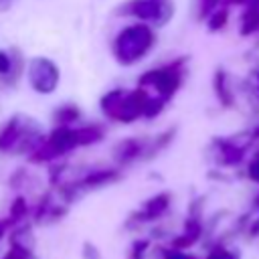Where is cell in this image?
<instances>
[{
    "mask_svg": "<svg viewBox=\"0 0 259 259\" xmlns=\"http://www.w3.org/2000/svg\"><path fill=\"white\" fill-rule=\"evenodd\" d=\"M101 140H103V127H99V125H83V127L59 125L32 150L30 160L32 162H49V160L59 158L79 146H91Z\"/></svg>",
    "mask_w": 259,
    "mask_h": 259,
    "instance_id": "obj_1",
    "label": "cell"
},
{
    "mask_svg": "<svg viewBox=\"0 0 259 259\" xmlns=\"http://www.w3.org/2000/svg\"><path fill=\"white\" fill-rule=\"evenodd\" d=\"M99 105L107 119L117 121V123H130L142 115H152L154 113L152 107L158 103L150 99V95L146 93L144 87H138L134 91H130V89L107 91L101 97Z\"/></svg>",
    "mask_w": 259,
    "mask_h": 259,
    "instance_id": "obj_2",
    "label": "cell"
},
{
    "mask_svg": "<svg viewBox=\"0 0 259 259\" xmlns=\"http://www.w3.org/2000/svg\"><path fill=\"white\" fill-rule=\"evenodd\" d=\"M40 142V125L36 123V119L24 113L12 115L0 130V152L4 154L26 152L30 148H36Z\"/></svg>",
    "mask_w": 259,
    "mask_h": 259,
    "instance_id": "obj_3",
    "label": "cell"
},
{
    "mask_svg": "<svg viewBox=\"0 0 259 259\" xmlns=\"http://www.w3.org/2000/svg\"><path fill=\"white\" fill-rule=\"evenodd\" d=\"M154 45V34L146 24H130L113 38V57L119 65L138 63Z\"/></svg>",
    "mask_w": 259,
    "mask_h": 259,
    "instance_id": "obj_4",
    "label": "cell"
},
{
    "mask_svg": "<svg viewBox=\"0 0 259 259\" xmlns=\"http://www.w3.org/2000/svg\"><path fill=\"white\" fill-rule=\"evenodd\" d=\"M117 14H130L144 22L164 24L172 14V2L170 0H127L125 4H119Z\"/></svg>",
    "mask_w": 259,
    "mask_h": 259,
    "instance_id": "obj_5",
    "label": "cell"
},
{
    "mask_svg": "<svg viewBox=\"0 0 259 259\" xmlns=\"http://www.w3.org/2000/svg\"><path fill=\"white\" fill-rule=\"evenodd\" d=\"M59 81H61V71L51 59L36 57V59L30 61V65H28V83L36 93H40V95L53 93L59 87Z\"/></svg>",
    "mask_w": 259,
    "mask_h": 259,
    "instance_id": "obj_6",
    "label": "cell"
},
{
    "mask_svg": "<svg viewBox=\"0 0 259 259\" xmlns=\"http://www.w3.org/2000/svg\"><path fill=\"white\" fill-rule=\"evenodd\" d=\"M22 71V57L16 49L10 51H0V79L6 83L18 81Z\"/></svg>",
    "mask_w": 259,
    "mask_h": 259,
    "instance_id": "obj_7",
    "label": "cell"
},
{
    "mask_svg": "<svg viewBox=\"0 0 259 259\" xmlns=\"http://www.w3.org/2000/svg\"><path fill=\"white\" fill-rule=\"evenodd\" d=\"M117 178H119V172H115V170H93V172H89V174L79 182V186L95 188V186H103V184H107V182H113V180H117Z\"/></svg>",
    "mask_w": 259,
    "mask_h": 259,
    "instance_id": "obj_8",
    "label": "cell"
},
{
    "mask_svg": "<svg viewBox=\"0 0 259 259\" xmlns=\"http://www.w3.org/2000/svg\"><path fill=\"white\" fill-rule=\"evenodd\" d=\"M140 142H136V140H125V142H121L117 148H115V158L119 160V162H130L132 158H136L138 154H140Z\"/></svg>",
    "mask_w": 259,
    "mask_h": 259,
    "instance_id": "obj_9",
    "label": "cell"
},
{
    "mask_svg": "<svg viewBox=\"0 0 259 259\" xmlns=\"http://www.w3.org/2000/svg\"><path fill=\"white\" fill-rule=\"evenodd\" d=\"M81 117V111L77 109V105L69 103V105H61L55 111V121H59V125H69L73 121H77Z\"/></svg>",
    "mask_w": 259,
    "mask_h": 259,
    "instance_id": "obj_10",
    "label": "cell"
},
{
    "mask_svg": "<svg viewBox=\"0 0 259 259\" xmlns=\"http://www.w3.org/2000/svg\"><path fill=\"white\" fill-rule=\"evenodd\" d=\"M26 210H28V206H26V202H24V198H16L14 202H12V208H10V221L12 223H16V221H20L24 214H26Z\"/></svg>",
    "mask_w": 259,
    "mask_h": 259,
    "instance_id": "obj_11",
    "label": "cell"
},
{
    "mask_svg": "<svg viewBox=\"0 0 259 259\" xmlns=\"http://www.w3.org/2000/svg\"><path fill=\"white\" fill-rule=\"evenodd\" d=\"M2 259H30V253H28V249L22 247L20 243H14V245L10 247V251H8Z\"/></svg>",
    "mask_w": 259,
    "mask_h": 259,
    "instance_id": "obj_12",
    "label": "cell"
},
{
    "mask_svg": "<svg viewBox=\"0 0 259 259\" xmlns=\"http://www.w3.org/2000/svg\"><path fill=\"white\" fill-rule=\"evenodd\" d=\"M166 198L164 196H158L156 200H150L146 206H144V212H142V217H152V214H156V212H160L162 208H164V202Z\"/></svg>",
    "mask_w": 259,
    "mask_h": 259,
    "instance_id": "obj_13",
    "label": "cell"
},
{
    "mask_svg": "<svg viewBox=\"0 0 259 259\" xmlns=\"http://www.w3.org/2000/svg\"><path fill=\"white\" fill-rule=\"evenodd\" d=\"M12 225V221L10 219H4V221H0V241H2V237H4V233H6V229Z\"/></svg>",
    "mask_w": 259,
    "mask_h": 259,
    "instance_id": "obj_14",
    "label": "cell"
},
{
    "mask_svg": "<svg viewBox=\"0 0 259 259\" xmlns=\"http://www.w3.org/2000/svg\"><path fill=\"white\" fill-rule=\"evenodd\" d=\"M14 0H0V10H6Z\"/></svg>",
    "mask_w": 259,
    "mask_h": 259,
    "instance_id": "obj_15",
    "label": "cell"
},
{
    "mask_svg": "<svg viewBox=\"0 0 259 259\" xmlns=\"http://www.w3.org/2000/svg\"><path fill=\"white\" fill-rule=\"evenodd\" d=\"M166 259H186V257H182V255H176V253H168V255H166Z\"/></svg>",
    "mask_w": 259,
    "mask_h": 259,
    "instance_id": "obj_16",
    "label": "cell"
}]
</instances>
